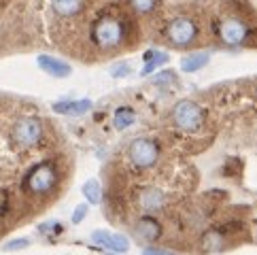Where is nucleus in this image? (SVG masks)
I'll use <instances>...</instances> for the list:
<instances>
[{"label":"nucleus","instance_id":"2","mask_svg":"<svg viewBox=\"0 0 257 255\" xmlns=\"http://www.w3.org/2000/svg\"><path fill=\"white\" fill-rule=\"evenodd\" d=\"M60 183V172L53 162H41L28 170L24 177V189L30 196H47Z\"/></svg>","mask_w":257,"mask_h":255},{"label":"nucleus","instance_id":"24","mask_svg":"<svg viewBox=\"0 0 257 255\" xmlns=\"http://www.w3.org/2000/svg\"><path fill=\"white\" fill-rule=\"evenodd\" d=\"M85 215H87V204H79L75 213H72V223H81L85 219Z\"/></svg>","mask_w":257,"mask_h":255},{"label":"nucleus","instance_id":"22","mask_svg":"<svg viewBox=\"0 0 257 255\" xmlns=\"http://www.w3.org/2000/svg\"><path fill=\"white\" fill-rule=\"evenodd\" d=\"M28 244H30L28 238H15V240H11V242L5 244V251H20V249H26Z\"/></svg>","mask_w":257,"mask_h":255},{"label":"nucleus","instance_id":"19","mask_svg":"<svg viewBox=\"0 0 257 255\" xmlns=\"http://www.w3.org/2000/svg\"><path fill=\"white\" fill-rule=\"evenodd\" d=\"M130 5L134 11H139L141 15H147V13H153L160 7V0H130Z\"/></svg>","mask_w":257,"mask_h":255},{"label":"nucleus","instance_id":"7","mask_svg":"<svg viewBox=\"0 0 257 255\" xmlns=\"http://www.w3.org/2000/svg\"><path fill=\"white\" fill-rule=\"evenodd\" d=\"M249 26L240 17H223L217 24V36L229 47H238L249 41Z\"/></svg>","mask_w":257,"mask_h":255},{"label":"nucleus","instance_id":"6","mask_svg":"<svg viewBox=\"0 0 257 255\" xmlns=\"http://www.w3.org/2000/svg\"><path fill=\"white\" fill-rule=\"evenodd\" d=\"M198 39V24L191 17H174L166 26V41L174 47H187Z\"/></svg>","mask_w":257,"mask_h":255},{"label":"nucleus","instance_id":"21","mask_svg":"<svg viewBox=\"0 0 257 255\" xmlns=\"http://www.w3.org/2000/svg\"><path fill=\"white\" fill-rule=\"evenodd\" d=\"M177 75H174L172 70H164L160 72L158 77H155V85H166V83H177Z\"/></svg>","mask_w":257,"mask_h":255},{"label":"nucleus","instance_id":"23","mask_svg":"<svg viewBox=\"0 0 257 255\" xmlns=\"http://www.w3.org/2000/svg\"><path fill=\"white\" fill-rule=\"evenodd\" d=\"M127 75H130V66H127V64H117V66H113V70H111V77H115V79H121Z\"/></svg>","mask_w":257,"mask_h":255},{"label":"nucleus","instance_id":"15","mask_svg":"<svg viewBox=\"0 0 257 255\" xmlns=\"http://www.w3.org/2000/svg\"><path fill=\"white\" fill-rule=\"evenodd\" d=\"M134 121H136V113H134L132 106H119L117 111L113 113V128L119 130V132L127 130Z\"/></svg>","mask_w":257,"mask_h":255},{"label":"nucleus","instance_id":"1","mask_svg":"<svg viewBox=\"0 0 257 255\" xmlns=\"http://www.w3.org/2000/svg\"><path fill=\"white\" fill-rule=\"evenodd\" d=\"M89 39L102 51L121 47L127 39V26L123 22V17L108 15V13L96 17V22L91 24V30H89Z\"/></svg>","mask_w":257,"mask_h":255},{"label":"nucleus","instance_id":"5","mask_svg":"<svg viewBox=\"0 0 257 255\" xmlns=\"http://www.w3.org/2000/svg\"><path fill=\"white\" fill-rule=\"evenodd\" d=\"M13 143L22 149H32L43 141V121L39 117H22L13 125Z\"/></svg>","mask_w":257,"mask_h":255},{"label":"nucleus","instance_id":"12","mask_svg":"<svg viewBox=\"0 0 257 255\" xmlns=\"http://www.w3.org/2000/svg\"><path fill=\"white\" fill-rule=\"evenodd\" d=\"M91 108V100L83 98V100H60V102L53 104V111L58 115H72V117H79V115H85Z\"/></svg>","mask_w":257,"mask_h":255},{"label":"nucleus","instance_id":"13","mask_svg":"<svg viewBox=\"0 0 257 255\" xmlns=\"http://www.w3.org/2000/svg\"><path fill=\"white\" fill-rule=\"evenodd\" d=\"M225 244H227V236L221 230H206L200 236V249L206 253L221 251V249H225Z\"/></svg>","mask_w":257,"mask_h":255},{"label":"nucleus","instance_id":"8","mask_svg":"<svg viewBox=\"0 0 257 255\" xmlns=\"http://www.w3.org/2000/svg\"><path fill=\"white\" fill-rule=\"evenodd\" d=\"M136 204H139L141 211H145V215H153L160 213L168 206V196L166 191L155 187V185H147V187H139L136 189Z\"/></svg>","mask_w":257,"mask_h":255},{"label":"nucleus","instance_id":"17","mask_svg":"<svg viewBox=\"0 0 257 255\" xmlns=\"http://www.w3.org/2000/svg\"><path fill=\"white\" fill-rule=\"evenodd\" d=\"M168 62V53H158V51H147V56H145V66L141 70V75L147 77V75H151V72L155 68H160L162 64H166Z\"/></svg>","mask_w":257,"mask_h":255},{"label":"nucleus","instance_id":"3","mask_svg":"<svg viewBox=\"0 0 257 255\" xmlns=\"http://www.w3.org/2000/svg\"><path fill=\"white\" fill-rule=\"evenodd\" d=\"M160 143L149 136H141V139H134L127 147V162L130 166L139 172H147L158 166L160 162Z\"/></svg>","mask_w":257,"mask_h":255},{"label":"nucleus","instance_id":"18","mask_svg":"<svg viewBox=\"0 0 257 255\" xmlns=\"http://www.w3.org/2000/svg\"><path fill=\"white\" fill-rule=\"evenodd\" d=\"M83 196L89 204H100L102 202V187H100V183L96 179H89L87 183L83 185Z\"/></svg>","mask_w":257,"mask_h":255},{"label":"nucleus","instance_id":"20","mask_svg":"<svg viewBox=\"0 0 257 255\" xmlns=\"http://www.w3.org/2000/svg\"><path fill=\"white\" fill-rule=\"evenodd\" d=\"M39 232L49 234V236H58V234L64 232V227H62V223H58V221H47V223L39 225Z\"/></svg>","mask_w":257,"mask_h":255},{"label":"nucleus","instance_id":"14","mask_svg":"<svg viewBox=\"0 0 257 255\" xmlns=\"http://www.w3.org/2000/svg\"><path fill=\"white\" fill-rule=\"evenodd\" d=\"M49 3L60 17H75L85 9V0H49Z\"/></svg>","mask_w":257,"mask_h":255},{"label":"nucleus","instance_id":"10","mask_svg":"<svg viewBox=\"0 0 257 255\" xmlns=\"http://www.w3.org/2000/svg\"><path fill=\"white\" fill-rule=\"evenodd\" d=\"M91 240H94L100 249L104 251H113V253H125L130 249V240L123 234H115V232H106V230H96L91 234Z\"/></svg>","mask_w":257,"mask_h":255},{"label":"nucleus","instance_id":"11","mask_svg":"<svg viewBox=\"0 0 257 255\" xmlns=\"http://www.w3.org/2000/svg\"><path fill=\"white\" fill-rule=\"evenodd\" d=\"M39 66L47 72V75L51 77H58V79H64V77H68L70 75V64L68 62H64V60H58V58H53V56H39Z\"/></svg>","mask_w":257,"mask_h":255},{"label":"nucleus","instance_id":"25","mask_svg":"<svg viewBox=\"0 0 257 255\" xmlns=\"http://www.w3.org/2000/svg\"><path fill=\"white\" fill-rule=\"evenodd\" d=\"M143 255H174V253L168 249H160V247H147L143 249Z\"/></svg>","mask_w":257,"mask_h":255},{"label":"nucleus","instance_id":"16","mask_svg":"<svg viewBox=\"0 0 257 255\" xmlns=\"http://www.w3.org/2000/svg\"><path fill=\"white\" fill-rule=\"evenodd\" d=\"M210 62V56L208 53H189L181 60V70L185 72H196V70H202Z\"/></svg>","mask_w":257,"mask_h":255},{"label":"nucleus","instance_id":"4","mask_svg":"<svg viewBox=\"0 0 257 255\" xmlns=\"http://www.w3.org/2000/svg\"><path fill=\"white\" fill-rule=\"evenodd\" d=\"M170 119L174 123V128L185 134H196L202 130L204 125V111L202 106L194 100H181V102L174 104Z\"/></svg>","mask_w":257,"mask_h":255},{"label":"nucleus","instance_id":"9","mask_svg":"<svg viewBox=\"0 0 257 255\" xmlns=\"http://www.w3.org/2000/svg\"><path fill=\"white\" fill-rule=\"evenodd\" d=\"M134 234L139 240H145V242H155L162 238L164 234V225L160 223L158 217L153 215H143L136 219L134 223Z\"/></svg>","mask_w":257,"mask_h":255}]
</instances>
